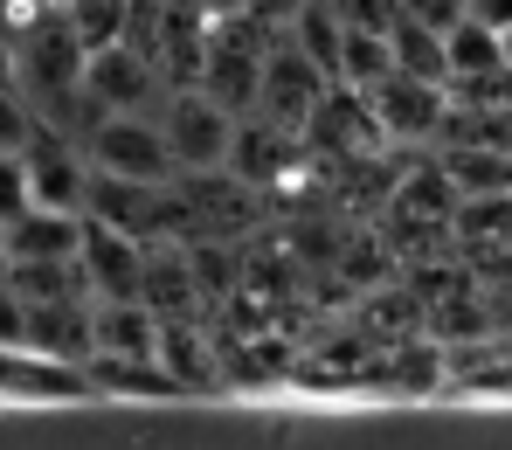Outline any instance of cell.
Returning <instances> with one entry per match:
<instances>
[{
    "mask_svg": "<svg viewBox=\"0 0 512 450\" xmlns=\"http://www.w3.org/2000/svg\"><path fill=\"white\" fill-rule=\"evenodd\" d=\"M0 7H14V0H0ZM56 7H63V0H56Z\"/></svg>",
    "mask_w": 512,
    "mask_h": 450,
    "instance_id": "19",
    "label": "cell"
},
{
    "mask_svg": "<svg viewBox=\"0 0 512 450\" xmlns=\"http://www.w3.org/2000/svg\"><path fill=\"white\" fill-rule=\"evenodd\" d=\"M7 264H35V257H77L84 250V208H28L14 229H0Z\"/></svg>",
    "mask_w": 512,
    "mask_h": 450,
    "instance_id": "8",
    "label": "cell"
},
{
    "mask_svg": "<svg viewBox=\"0 0 512 450\" xmlns=\"http://www.w3.org/2000/svg\"><path fill=\"white\" fill-rule=\"evenodd\" d=\"M326 84H333V77H326V70L305 56V42L284 28V35L270 42V63H263V84H256L250 111H256V118H270V125H284V132L298 139L305 118H312V104L326 97Z\"/></svg>",
    "mask_w": 512,
    "mask_h": 450,
    "instance_id": "4",
    "label": "cell"
},
{
    "mask_svg": "<svg viewBox=\"0 0 512 450\" xmlns=\"http://www.w3.org/2000/svg\"><path fill=\"white\" fill-rule=\"evenodd\" d=\"M28 132H35V104L21 97L14 77H0V153H21Z\"/></svg>",
    "mask_w": 512,
    "mask_h": 450,
    "instance_id": "13",
    "label": "cell"
},
{
    "mask_svg": "<svg viewBox=\"0 0 512 450\" xmlns=\"http://www.w3.org/2000/svg\"><path fill=\"white\" fill-rule=\"evenodd\" d=\"M28 174H35V201L42 208H84L90 194V153L77 132H63V125H42L35 118V132H28Z\"/></svg>",
    "mask_w": 512,
    "mask_h": 450,
    "instance_id": "6",
    "label": "cell"
},
{
    "mask_svg": "<svg viewBox=\"0 0 512 450\" xmlns=\"http://www.w3.org/2000/svg\"><path fill=\"white\" fill-rule=\"evenodd\" d=\"M77 264H84L90 298H139L146 243L125 236V229H111V222H97V215H84V250H77Z\"/></svg>",
    "mask_w": 512,
    "mask_h": 450,
    "instance_id": "7",
    "label": "cell"
},
{
    "mask_svg": "<svg viewBox=\"0 0 512 450\" xmlns=\"http://www.w3.org/2000/svg\"><path fill=\"white\" fill-rule=\"evenodd\" d=\"M201 14L208 21H236V14H250V0H201Z\"/></svg>",
    "mask_w": 512,
    "mask_h": 450,
    "instance_id": "16",
    "label": "cell"
},
{
    "mask_svg": "<svg viewBox=\"0 0 512 450\" xmlns=\"http://www.w3.org/2000/svg\"><path fill=\"white\" fill-rule=\"evenodd\" d=\"M506 56H512V35H506Z\"/></svg>",
    "mask_w": 512,
    "mask_h": 450,
    "instance_id": "20",
    "label": "cell"
},
{
    "mask_svg": "<svg viewBox=\"0 0 512 450\" xmlns=\"http://www.w3.org/2000/svg\"><path fill=\"white\" fill-rule=\"evenodd\" d=\"M367 104L388 132V146H429L443 132L450 111V84L443 77H416V70H388L381 84H367Z\"/></svg>",
    "mask_w": 512,
    "mask_h": 450,
    "instance_id": "5",
    "label": "cell"
},
{
    "mask_svg": "<svg viewBox=\"0 0 512 450\" xmlns=\"http://www.w3.org/2000/svg\"><path fill=\"white\" fill-rule=\"evenodd\" d=\"M0 354H28V298L14 291V277L0 284Z\"/></svg>",
    "mask_w": 512,
    "mask_h": 450,
    "instance_id": "14",
    "label": "cell"
},
{
    "mask_svg": "<svg viewBox=\"0 0 512 450\" xmlns=\"http://www.w3.org/2000/svg\"><path fill=\"white\" fill-rule=\"evenodd\" d=\"M0 77H14V56H7V35H0Z\"/></svg>",
    "mask_w": 512,
    "mask_h": 450,
    "instance_id": "17",
    "label": "cell"
},
{
    "mask_svg": "<svg viewBox=\"0 0 512 450\" xmlns=\"http://www.w3.org/2000/svg\"><path fill=\"white\" fill-rule=\"evenodd\" d=\"M160 367L173 374V388H215L222 360L208 354V340H201L194 312H187V319H160Z\"/></svg>",
    "mask_w": 512,
    "mask_h": 450,
    "instance_id": "11",
    "label": "cell"
},
{
    "mask_svg": "<svg viewBox=\"0 0 512 450\" xmlns=\"http://www.w3.org/2000/svg\"><path fill=\"white\" fill-rule=\"evenodd\" d=\"M443 56H450V84H471V77H492V70H506V35L492 28V21H478V14H464L450 35H443Z\"/></svg>",
    "mask_w": 512,
    "mask_h": 450,
    "instance_id": "10",
    "label": "cell"
},
{
    "mask_svg": "<svg viewBox=\"0 0 512 450\" xmlns=\"http://www.w3.org/2000/svg\"><path fill=\"white\" fill-rule=\"evenodd\" d=\"M97 354L104 360H160V312L146 298H97Z\"/></svg>",
    "mask_w": 512,
    "mask_h": 450,
    "instance_id": "9",
    "label": "cell"
},
{
    "mask_svg": "<svg viewBox=\"0 0 512 450\" xmlns=\"http://www.w3.org/2000/svg\"><path fill=\"white\" fill-rule=\"evenodd\" d=\"M160 125H167V146L180 160V174L229 167V153H236V111L201 84H173L167 104H160Z\"/></svg>",
    "mask_w": 512,
    "mask_h": 450,
    "instance_id": "3",
    "label": "cell"
},
{
    "mask_svg": "<svg viewBox=\"0 0 512 450\" xmlns=\"http://www.w3.org/2000/svg\"><path fill=\"white\" fill-rule=\"evenodd\" d=\"M84 153L97 174H125V180H180V160L167 146L160 111H104L84 132Z\"/></svg>",
    "mask_w": 512,
    "mask_h": 450,
    "instance_id": "2",
    "label": "cell"
},
{
    "mask_svg": "<svg viewBox=\"0 0 512 450\" xmlns=\"http://www.w3.org/2000/svg\"><path fill=\"white\" fill-rule=\"evenodd\" d=\"M28 208H35V174H28V153H0V229H14Z\"/></svg>",
    "mask_w": 512,
    "mask_h": 450,
    "instance_id": "12",
    "label": "cell"
},
{
    "mask_svg": "<svg viewBox=\"0 0 512 450\" xmlns=\"http://www.w3.org/2000/svg\"><path fill=\"white\" fill-rule=\"evenodd\" d=\"M7 270H14V264H7V243H0V284H7Z\"/></svg>",
    "mask_w": 512,
    "mask_h": 450,
    "instance_id": "18",
    "label": "cell"
},
{
    "mask_svg": "<svg viewBox=\"0 0 512 450\" xmlns=\"http://www.w3.org/2000/svg\"><path fill=\"white\" fill-rule=\"evenodd\" d=\"M84 215L139 236V243H167L187 229V201H180V180H125V174H97L90 167V194Z\"/></svg>",
    "mask_w": 512,
    "mask_h": 450,
    "instance_id": "1",
    "label": "cell"
},
{
    "mask_svg": "<svg viewBox=\"0 0 512 450\" xmlns=\"http://www.w3.org/2000/svg\"><path fill=\"white\" fill-rule=\"evenodd\" d=\"M298 7H312V0H250V14H256V21H270V28H291Z\"/></svg>",
    "mask_w": 512,
    "mask_h": 450,
    "instance_id": "15",
    "label": "cell"
}]
</instances>
